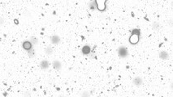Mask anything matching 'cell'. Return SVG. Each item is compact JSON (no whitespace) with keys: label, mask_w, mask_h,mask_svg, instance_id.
I'll use <instances>...</instances> for the list:
<instances>
[{"label":"cell","mask_w":173,"mask_h":97,"mask_svg":"<svg viewBox=\"0 0 173 97\" xmlns=\"http://www.w3.org/2000/svg\"><path fill=\"white\" fill-rule=\"evenodd\" d=\"M106 2V0H96L97 9L100 10V11H103L104 9H105Z\"/></svg>","instance_id":"obj_1"},{"label":"cell","mask_w":173,"mask_h":97,"mask_svg":"<svg viewBox=\"0 0 173 97\" xmlns=\"http://www.w3.org/2000/svg\"><path fill=\"white\" fill-rule=\"evenodd\" d=\"M118 54L119 56L121 57V58H126V57L128 56V49L126 48L125 47H124V46H122L119 48V52Z\"/></svg>","instance_id":"obj_2"},{"label":"cell","mask_w":173,"mask_h":97,"mask_svg":"<svg viewBox=\"0 0 173 97\" xmlns=\"http://www.w3.org/2000/svg\"><path fill=\"white\" fill-rule=\"evenodd\" d=\"M138 41H139V35L132 33V36H131L130 38H129V42L131 44H132V45H136Z\"/></svg>","instance_id":"obj_3"},{"label":"cell","mask_w":173,"mask_h":97,"mask_svg":"<svg viewBox=\"0 0 173 97\" xmlns=\"http://www.w3.org/2000/svg\"><path fill=\"white\" fill-rule=\"evenodd\" d=\"M61 41V39L58 35H53V36L50 37V43L52 45H58L59 44Z\"/></svg>","instance_id":"obj_4"},{"label":"cell","mask_w":173,"mask_h":97,"mask_svg":"<svg viewBox=\"0 0 173 97\" xmlns=\"http://www.w3.org/2000/svg\"><path fill=\"white\" fill-rule=\"evenodd\" d=\"M49 67H50V62H49L48 60H46V59H44L40 62L39 64V67L41 68L42 70H46L48 69Z\"/></svg>","instance_id":"obj_5"},{"label":"cell","mask_w":173,"mask_h":97,"mask_svg":"<svg viewBox=\"0 0 173 97\" xmlns=\"http://www.w3.org/2000/svg\"><path fill=\"white\" fill-rule=\"evenodd\" d=\"M132 83H133L135 86H137V87H140V86H141L143 84V80L141 77L137 76V77H135V78L133 79V80H132Z\"/></svg>","instance_id":"obj_6"},{"label":"cell","mask_w":173,"mask_h":97,"mask_svg":"<svg viewBox=\"0 0 173 97\" xmlns=\"http://www.w3.org/2000/svg\"><path fill=\"white\" fill-rule=\"evenodd\" d=\"M52 67H53V68H54L55 70H61V68H62L61 61H59V60H55L54 61H53V63H52Z\"/></svg>","instance_id":"obj_7"},{"label":"cell","mask_w":173,"mask_h":97,"mask_svg":"<svg viewBox=\"0 0 173 97\" xmlns=\"http://www.w3.org/2000/svg\"><path fill=\"white\" fill-rule=\"evenodd\" d=\"M23 48L25 50H27V51L29 52L30 50L32 49L33 45H32V43H31L29 41H24V42L23 43Z\"/></svg>","instance_id":"obj_8"},{"label":"cell","mask_w":173,"mask_h":97,"mask_svg":"<svg viewBox=\"0 0 173 97\" xmlns=\"http://www.w3.org/2000/svg\"><path fill=\"white\" fill-rule=\"evenodd\" d=\"M159 58L161 59H163V60H168L170 58L169 54H168L166 51H160L159 54Z\"/></svg>","instance_id":"obj_9"},{"label":"cell","mask_w":173,"mask_h":97,"mask_svg":"<svg viewBox=\"0 0 173 97\" xmlns=\"http://www.w3.org/2000/svg\"><path fill=\"white\" fill-rule=\"evenodd\" d=\"M53 52H54V50H53V48L51 46H47L46 48H45V54L46 55H51L53 54Z\"/></svg>","instance_id":"obj_10"},{"label":"cell","mask_w":173,"mask_h":97,"mask_svg":"<svg viewBox=\"0 0 173 97\" xmlns=\"http://www.w3.org/2000/svg\"><path fill=\"white\" fill-rule=\"evenodd\" d=\"M160 24H159V22H156V21H154V23L152 24V28L154 29V31H159V29H160Z\"/></svg>","instance_id":"obj_11"},{"label":"cell","mask_w":173,"mask_h":97,"mask_svg":"<svg viewBox=\"0 0 173 97\" xmlns=\"http://www.w3.org/2000/svg\"><path fill=\"white\" fill-rule=\"evenodd\" d=\"M82 52H83L84 54H89L90 53V48L89 46L85 45V47L82 48Z\"/></svg>","instance_id":"obj_12"},{"label":"cell","mask_w":173,"mask_h":97,"mask_svg":"<svg viewBox=\"0 0 173 97\" xmlns=\"http://www.w3.org/2000/svg\"><path fill=\"white\" fill-rule=\"evenodd\" d=\"M29 41L32 43V45H37V42H38V40H37V38H36L35 36H31Z\"/></svg>","instance_id":"obj_13"},{"label":"cell","mask_w":173,"mask_h":97,"mask_svg":"<svg viewBox=\"0 0 173 97\" xmlns=\"http://www.w3.org/2000/svg\"><path fill=\"white\" fill-rule=\"evenodd\" d=\"M4 24V19L3 18H0V26H2Z\"/></svg>","instance_id":"obj_14"},{"label":"cell","mask_w":173,"mask_h":97,"mask_svg":"<svg viewBox=\"0 0 173 97\" xmlns=\"http://www.w3.org/2000/svg\"><path fill=\"white\" fill-rule=\"evenodd\" d=\"M81 96H90V94L87 93V92H83V93L81 94Z\"/></svg>","instance_id":"obj_15"}]
</instances>
